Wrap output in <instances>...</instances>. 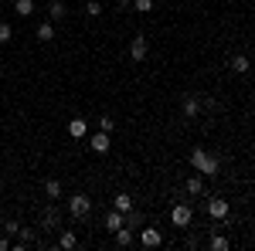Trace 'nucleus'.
I'll return each instance as SVG.
<instances>
[{
  "mask_svg": "<svg viewBox=\"0 0 255 251\" xmlns=\"http://www.w3.org/2000/svg\"><path fill=\"white\" fill-rule=\"evenodd\" d=\"M180 112H184V119H197V116H201V98H197L194 92H191V95H184Z\"/></svg>",
  "mask_w": 255,
  "mask_h": 251,
  "instance_id": "7",
  "label": "nucleus"
},
{
  "mask_svg": "<svg viewBox=\"0 0 255 251\" xmlns=\"http://www.w3.org/2000/svg\"><path fill=\"white\" fill-rule=\"evenodd\" d=\"M68 214H72L75 221H85V217L92 214V200H89L85 193H75V197H68Z\"/></svg>",
  "mask_w": 255,
  "mask_h": 251,
  "instance_id": "2",
  "label": "nucleus"
},
{
  "mask_svg": "<svg viewBox=\"0 0 255 251\" xmlns=\"http://www.w3.org/2000/svg\"><path fill=\"white\" fill-rule=\"evenodd\" d=\"M133 7H136V14H150L153 10V0H133Z\"/></svg>",
  "mask_w": 255,
  "mask_h": 251,
  "instance_id": "26",
  "label": "nucleus"
},
{
  "mask_svg": "<svg viewBox=\"0 0 255 251\" xmlns=\"http://www.w3.org/2000/svg\"><path fill=\"white\" fill-rule=\"evenodd\" d=\"M58 248H61V251H75V248H79V238H75V231H61Z\"/></svg>",
  "mask_w": 255,
  "mask_h": 251,
  "instance_id": "15",
  "label": "nucleus"
},
{
  "mask_svg": "<svg viewBox=\"0 0 255 251\" xmlns=\"http://www.w3.org/2000/svg\"><path fill=\"white\" fill-rule=\"evenodd\" d=\"M79 3H82V0H79Z\"/></svg>",
  "mask_w": 255,
  "mask_h": 251,
  "instance_id": "29",
  "label": "nucleus"
},
{
  "mask_svg": "<svg viewBox=\"0 0 255 251\" xmlns=\"http://www.w3.org/2000/svg\"><path fill=\"white\" fill-rule=\"evenodd\" d=\"M160 241H163V234H160L157 228H139V245H143V248H157Z\"/></svg>",
  "mask_w": 255,
  "mask_h": 251,
  "instance_id": "8",
  "label": "nucleus"
},
{
  "mask_svg": "<svg viewBox=\"0 0 255 251\" xmlns=\"http://www.w3.org/2000/svg\"><path fill=\"white\" fill-rule=\"evenodd\" d=\"M10 38H14V27L7 20H0V44H10Z\"/></svg>",
  "mask_w": 255,
  "mask_h": 251,
  "instance_id": "23",
  "label": "nucleus"
},
{
  "mask_svg": "<svg viewBox=\"0 0 255 251\" xmlns=\"http://www.w3.org/2000/svg\"><path fill=\"white\" fill-rule=\"evenodd\" d=\"M34 38H38L41 44H48V41H55V20H44V24H38V31H34Z\"/></svg>",
  "mask_w": 255,
  "mask_h": 251,
  "instance_id": "11",
  "label": "nucleus"
},
{
  "mask_svg": "<svg viewBox=\"0 0 255 251\" xmlns=\"http://www.w3.org/2000/svg\"><path fill=\"white\" fill-rule=\"evenodd\" d=\"M14 14L17 17H31L34 14V0H14Z\"/></svg>",
  "mask_w": 255,
  "mask_h": 251,
  "instance_id": "18",
  "label": "nucleus"
},
{
  "mask_svg": "<svg viewBox=\"0 0 255 251\" xmlns=\"http://www.w3.org/2000/svg\"><path fill=\"white\" fill-rule=\"evenodd\" d=\"M146 55H150V44H146V34H136V38L129 41V58L136 61H146Z\"/></svg>",
  "mask_w": 255,
  "mask_h": 251,
  "instance_id": "5",
  "label": "nucleus"
},
{
  "mask_svg": "<svg viewBox=\"0 0 255 251\" xmlns=\"http://www.w3.org/2000/svg\"><path fill=\"white\" fill-rule=\"evenodd\" d=\"M44 193H48L51 200H61V180H48V183H44Z\"/></svg>",
  "mask_w": 255,
  "mask_h": 251,
  "instance_id": "20",
  "label": "nucleus"
},
{
  "mask_svg": "<svg viewBox=\"0 0 255 251\" xmlns=\"http://www.w3.org/2000/svg\"><path fill=\"white\" fill-rule=\"evenodd\" d=\"M113 234H116V245H119V248H129V245L136 241V231H133V228H126V224H123L119 231H113Z\"/></svg>",
  "mask_w": 255,
  "mask_h": 251,
  "instance_id": "12",
  "label": "nucleus"
},
{
  "mask_svg": "<svg viewBox=\"0 0 255 251\" xmlns=\"http://www.w3.org/2000/svg\"><path fill=\"white\" fill-rule=\"evenodd\" d=\"M89 150L99 153V156H106V153H109V133H102V129H99V133L89 139Z\"/></svg>",
  "mask_w": 255,
  "mask_h": 251,
  "instance_id": "9",
  "label": "nucleus"
},
{
  "mask_svg": "<svg viewBox=\"0 0 255 251\" xmlns=\"http://www.w3.org/2000/svg\"><path fill=\"white\" fill-rule=\"evenodd\" d=\"M113 207L123 211V214H129L133 211V197H129V193H116V197H113Z\"/></svg>",
  "mask_w": 255,
  "mask_h": 251,
  "instance_id": "16",
  "label": "nucleus"
},
{
  "mask_svg": "<svg viewBox=\"0 0 255 251\" xmlns=\"http://www.w3.org/2000/svg\"><path fill=\"white\" fill-rule=\"evenodd\" d=\"M170 221H174V228H191V221H194V211H191V204H174V211H170Z\"/></svg>",
  "mask_w": 255,
  "mask_h": 251,
  "instance_id": "4",
  "label": "nucleus"
},
{
  "mask_svg": "<svg viewBox=\"0 0 255 251\" xmlns=\"http://www.w3.org/2000/svg\"><path fill=\"white\" fill-rule=\"evenodd\" d=\"M48 14H51V20H61L65 14H68V7H65V0H51V3H48Z\"/></svg>",
  "mask_w": 255,
  "mask_h": 251,
  "instance_id": "19",
  "label": "nucleus"
},
{
  "mask_svg": "<svg viewBox=\"0 0 255 251\" xmlns=\"http://www.w3.org/2000/svg\"><path fill=\"white\" fill-rule=\"evenodd\" d=\"M249 68H252V61L245 58V55H235V58H232V72H235V75H249Z\"/></svg>",
  "mask_w": 255,
  "mask_h": 251,
  "instance_id": "17",
  "label": "nucleus"
},
{
  "mask_svg": "<svg viewBox=\"0 0 255 251\" xmlns=\"http://www.w3.org/2000/svg\"><path fill=\"white\" fill-rule=\"evenodd\" d=\"M10 248H14V241H10L7 234H0V251H10Z\"/></svg>",
  "mask_w": 255,
  "mask_h": 251,
  "instance_id": "28",
  "label": "nucleus"
},
{
  "mask_svg": "<svg viewBox=\"0 0 255 251\" xmlns=\"http://www.w3.org/2000/svg\"><path fill=\"white\" fill-rule=\"evenodd\" d=\"M208 245H211V248H215V251H228V248H232V241H228L225 234H215V238H211Z\"/></svg>",
  "mask_w": 255,
  "mask_h": 251,
  "instance_id": "22",
  "label": "nucleus"
},
{
  "mask_svg": "<svg viewBox=\"0 0 255 251\" xmlns=\"http://www.w3.org/2000/svg\"><path fill=\"white\" fill-rule=\"evenodd\" d=\"M204 207H208V214H211L215 221H225V217L232 214V207H228V200H221V197H211V200H208Z\"/></svg>",
  "mask_w": 255,
  "mask_h": 251,
  "instance_id": "6",
  "label": "nucleus"
},
{
  "mask_svg": "<svg viewBox=\"0 0 255 251\" xmlns=\"http://www.w3.org/2000/svg\"><path fill=\"white\" fill-rule=\"evenodd\" d=\"M123 224H126V214H123V211H116V207H113V211L106 214V228H109V231H119Z\"/></svg>",
  "mask_w": 255,
  "mask_h": 251,
  "instance_id": "14",
  "label": "nucleus"
},
{
  "mask_svg": "<svg viewBox=\"0 0 255 251\" xmlns=\"http://www.w3.org/2000/svg\"><path fill=\"white\" fill-rule=\"evenodd\" d=\"M85 14L89 17H102V3L99 0H85Z\"/></svg>",
  "mask_w": 255,
  "mask_h": 251,
  "instance_id": "24",
  "label": "nucleus"
},
{
  "mask_svg": "<svg viewBox=\"0 0 255 251\" xmlns=\"http://www.w3.org/2000/svg\"><path fill=\"white\" fill-rule=\"evenodd\" d=\"M99 129H102V133H109V136H113V129H116V119L102 116V119H99Z\"/></svg>",
  "mask_w": 255,
  "mask_h": 251,
  "instance_id": "25",
  "label": "nucleus"
},
{
  "mask_svg": "<svg viewBox=\"0 0 255 251\" xmlns=\"http://www.w3.org/2000/svg\"><path fill=\"white\" fill-rule=\"evenodd\" d=\"M184 190H187V197H201V193H204V176L191 173V176H187V183H184Z\"/></svg>",
  "mask_w": 255,
  "mask_h": 251,
  "instance_id": "10",
  "label": "nucleus"
},
{
  "mask_svg": "<svg viewBox=\"0 0 255 251\" xmlns=\"http://www.w3.org/2000/svg\"><path fill=\"white\" fill-rule=\"evenodd\" d=\"M126 228H133V231H136V228H143V214H139L136 207L126 214Z\"/></svg>",
  "mask_w": 255,
  "mask_h": 251,
  "instance_id": "21",
  "label": "nucleus"
},
{
  "mask_svg": "<svg viewBox=\"0 0 255 251\" xmlns=\"http://www.w3.org/2000/svg\"><path fill=\"white\" fill-rule=\"evenodd\" d=\"M0 231L7 234V238H14V234L20 231V224H17V221H3V228H0Z\"/></svg>",
  "mask_w": 255,
  "mask_h": 251,
  "instance_id": "27",
  "label": "nucleus"
},
{
  "mask_svg": "<svg viewBox=\"0 0 255 251\" xmlns=\"http://www.w3.org/2000/svg\"><path fill=\"white\" fill-rule=\"evenodd\" d=\"M41 228H48V231H58L61 228V207L51 200L48 207H44V214H41Z\"/></svg>",
  "mask_w": 255,
  "mask_h": 251,
  "instance_id": "3",
  "label": "nucleus"
},
{
  "mask_svg": "<svg viewBox=\"0 0 255 251\" xmlns=\"http://www.w3.org/2000/svg\"><path fill=\"white\" fill-rule=\"evenodd\" d=\"M68 136H72V139H85V136H89V122H85V119H72V122H68Z\"/></svg>",
  "mask_w": 255,
  "mask_h": 251,
  "instance_id": "13",
  "label": "nucleus"
},
{
  "mask_svg": "<svg viewBox=\"0 0 255 251\" xmlns=\"http://www.w3.org/2000/svg\"><path fill=\"white\" fill-rule=\"evenodd\" d=\"M191 170L208 180V176H218V170H221V160H218V156H211L208 150H201V146H197V150H191Z\"/></svg>",
  "mask_w": 255,
  "mask_h": 251,
  "instance_id": "1",
  "label": "nucleus"
}]
</instances>
